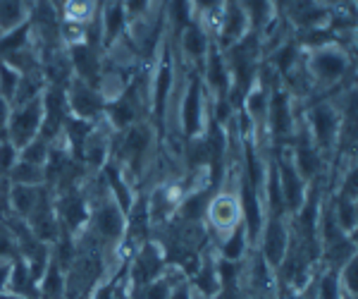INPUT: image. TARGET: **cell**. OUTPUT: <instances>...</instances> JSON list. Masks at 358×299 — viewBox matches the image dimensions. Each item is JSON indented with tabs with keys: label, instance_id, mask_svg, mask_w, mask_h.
I'll list each match as a JSON object with an SVG mask.
<instances>
[{
	"label": "cell",
	"instance_id": "cell-1",
	"mask_svg": "<svg viewBox=\"0 0 358 299\" xmlns=\"http://www.w3.org/2000/svg\"><path fill=\"white\" fill-rule=\"evenodd\" d=\"M306 70L310 74V82L315 89H337L339 84H344V77L349 74L351 57L344 50L342 43L322 46V48H313L303 53Z\"/></svg>",
	"mask_w": 358,
	"mask_h": 299
},
{
	"label": "cell",
	"instance_id": "cell-2",
	"mask_svg": "<svg viewBox=\"0 0 358 299\" xmlns=\"http://www.w3.org/2000/svg\"><path fill=\"white\" fill-rule=\"evenodd\" d=\"M306 130H308L310 139H313L315 148L327 156L339 146V132H342V113L339 106L330 99H320L308 111L301 115Z\"/></svg>",
	"mask_w": 358,
	"mask_h": 299
},
{
	"label": "cell",
	"instance_id": "cell-3",
	"mask_svg": "<svg viewBox=\"0 0 358 299\" xmlns=\"http://www.w3.org/2000/svg\"><path fill=\"white\" fill-rule=\"evenodd\" d=\"M203 225L210 235L213 244L222 242L232 230L241 225V204L236 189H220L210 194L206 206Z\"/></svg>",
	"mask_w": 358,
	"mask_h": 299
},
{
	"label": "cell",
	"instance_id": "cell-4",
	"mask_svg": "<svg viewBox=\"0 0 358 299\" xmlns=\"http://www.w3.org/2000/svg\"><path fill=\"white\" fill-rule=\"evenodd\" d=\"M167 256L155 239H148L143 242L138 249H134V254L127 258V266H124V275H127V283H129L131 290L136 287L151 283V280L160 278L167 271Z\"/></svg>",
	"mask_w": 358,
	"mask_h": 299
},
{
	"label": "cell",
	"instance_id": "cell-5",
	"mask_svg": "<svg viewBox=\"0 0 358 299\" xmlns=\"http://www.w3.org/2000/svg\"><path fill=\"white\" fill-rule=\"evenodd\" d=\"M292 244V221L289 218H273L268 216L263 223V230L258 235L253 249L263 256V261L268 263L270 268H275L282 263V258L287 256Z\"/></svg>",
	"mask_w": 358,
	"mask_h": 299
},
{
	"label": "cell",
	"instance_id": "cell-6",
	"mask_svg": "<svg viewBox=\"0 0 358 299\" xmlns=\"http://www.w3.org/2000/svg\"><path fill=\"white\" fill-rule=\"evenodd\" d=\"M41 120H43L41 99L29 101L24 106H15L13 113H10L8 127H5L3 137L20 151V148H24L29 141H34L41 134Z\"/></svg>",
	"mask_w": 358,
	"mask_h": 299
},
{
	"label": "cell",
	"instance_id": "cell-7",
	"mask_svg": "<svg viewBox=\"0 0 358 299\" xmlns=\"http://www.w3.org/2000/svg\"><path fill=\"white\" fill-rule=\"evenodd\" d=\"M273 165H275V172H277V182H280L282 199H285V206H287V214H289V218H292L294 214H299V209L303 206L310 187L306 185V180L299 175L296 168H294L289 151H282L280 148V156L273 158Z\"/></svg>",
	"mask_w": 358,
	"mask_h": 299
},
{
	"label": "cell",
	"instance_id": "cell-8",
	"mask_svg": "<svg viewBox=\"0 0 358 299\" xmlns=\"http://www.w3.org/2000/svg\"><path fill=\"white\" fill-rule=\"evenodd\" d=\"M67 96V108L72 118L86 120V123H98L106 113V101L101 99V94L96 91L94 84H86L82 79L74 77L69 86L65 89Z\"/></svg>",
	"mask_w": 358,
	"mask_h": 299
},
{
	"label": "cell",
	"instance_id": "cell-9",
	"mask_svg": "<svg viewBox=\"0 0 358 299\" xmlns=\"http://www.w3.org/2000/svg\"><path fill=\"white\" fill-rule=\"evenodd\" d=\"M210 36H208V32L203 27L199 25H187L182 29V36H179V50H182L184 60L189 62L192 67H201L208 55V50H210Z\"/></svg>",
	"mask_w": 358,
	"mask_h": 299
},
{
	"label": "cell",
	"instance_id": "cell-10",
	"mask_svg": "<svg viewBox=\"0 0 358 299\" xmlns=\"http://www.w3.org/2000/svg\"><path fill=\"white\" fill-rule=\"evenodd\" d=\"M8 292L20 299H38V283L29 271L27 261L20 256H15L10 261V280H8Z\"/></svg>",
	"mask_w": 358,
	"mask_h": 299
},
{
	"label": "cell",
	"instance_id": "cell-11",
	"mask_svg": "<svg viewBox=\"0 0 358 299\" xmlns=\"http://www.w3.org/2000/svg\"><path fill=\"white\" fill-rule=\"evenodd\" d=\"M182 280H187V275L175 266H167V271L160 275V278L131 290V299H170L172 287L177 283H182Z\"/></svg>",
	"mask_w": 358,
	"mask_h": 299
},
{
	"label": "cell",
	"instance_id": "cell-12",
	"mask_svg": "<svg viewBox=\"0 0 358 299\" xmlns=\"http://www.w3.org/2000/svg\"><path fill=\"white\" fill-rule=\"evenodd\" d=\"M124 20H127V13H124V5L120 0H108V5L103 8V20H101V36H103V43L110 46L113 41H117L124 32Z\"/></svg>",
	"mask_w": 358,
	"mask_h": 299
},
{
	"label": "cell",
	"instance_id": "cell-13",
	"mask_svg": "<svg viewBox=\"0 0 358 299\" xmlns=\"http://www.w3.org/2000/svg\"><path fill=\"white\" fill-rule=\"evenodd\" d=\"M251 249L253 246H251V242H248V235H246L244 225L232 230L222 242L215 244V254L220 258H227V261H244Z\"/></svg>",
	"mask_w": 358,
	"mask_h": 299
},
{
	"label": "cell",
	"instance_id": "cell-14",
	"mask_svg": "<svg viewBox=\"0 0 358 299\" xmlns=\"http://www.w3.org/2000/svg\"><path fill=\"white\" fill-rule=\"evenodd\" d=\"M38 299H65V271L53 256L38 280Z\"/></svg>",
	"mask_w": 358,
	"mask_h": 299
},
{
	"label": "cell",
	"instance_id": "cell-15",
	"mask_svg": "<svg viewBox=\"0 0 358 299\" xmlns=\"http://www.w3.org/2000/svg\"><path fill=\"white\" fill-rule=\"evenodd\" d=\"M330 211H332V216H334V223H337L342 232L356 235L358 211H356V199L354 197H344V194H337V197L330 201Z\"/></svg>",
	"mask_w": 358,
	"mask_h": 299
},
{
	"label": "cell",
	"instance_id": "cell-16",
	"mask_svg": "<svg viewBox=\"0 0 358 299\" xmlns=\"http://www.w3.org/2000/svg\"><path fill=\"white\" fill-rule=\"evenodd\" d=\"M10 185H20V187H43L45 185V170L43 165H34L24 163V160H17L15 168L8 175Z\"/></svg>",
	"mask_w": 358,
	"mask_h": 299
},
{
	"label": "cell",
	"instance_id": "cell-17",
	"mask_svg": "<svg viewBox=\"0 0 358 299\" xmlns=\"http://www.w3.org/2000/svg\"><path fill=\"white\" fill-rule=\"evenodd\" d=\"M24 5L22 0H0V32H13L24 25Z\"/></svg>",
	"mask_w": 358,
	"mask_h": 299
},
{
	"label": "cell",
	"instance_id": "cell-18",
	"mask_svg": "<svg viewBox=\"0 0 358 299\" xmlns=\"http://www.w3.org/2000/svg\"><path fill=\"white\" fill-rule=\"evenodd\" d=\"M48 153H50V144L36 137L34 141H29L24 148H20V160L24 163H34V165H45L48 160Z\"/></svg>",
	"mask_w": 358,
	"mask_h": 299
},
{
	"label": "cell",
	"instance_id": "cell-19",
	"mask_svg": "<svg viewBox=\"0 0 358 299\" xmlns=\"http://www.w3.org/2000/svg\"><path fill=\"white\" fill-rule=\"evenodd\" d=\"M65 17L67 22L86 25L94 17V0H65Z\"/></svg>",
	"mask_w": 358,
	"mask_h": 299
},
{
	"label": "cell",
	"instance_id": "cell-20",
	"mask_svg": "<svg viewBox=\"0 0 358 299\" xmlns=\"http://www.w3.org/2000/svg\"><path fill=\"white\" fill-rule=\"evenodd\" d=\"M170 20L179 29L192 25L194 20V3L192 0H170Z\"/></svg>",
	"mask_w": 358,
	"mask_h": 299
},
{
	"label": "cell",
	"instance_id": "cell-21",
	"mask_svg": "<svg viewBox=\"0 0 358 299\" xmlns=\"http://www.w3.org/2000/svg\"><path fill=\"white\" fill-rule=\"evenodd\" d=\"M17 160H20V151L5 137H0V177L3 180H8L10 170L15 168Z\"/></svg>",
	"mask_w": 358,
	"mask_h": 299
},
{
	"label": "cell",
	"instance_id": "cell-22",
	"mask_svg": "<svg viewBox=\"0 0 358 299\" xmlns=\"http://www.w3.org/2000/svg\"><path fill=\"white\" fill-rule=\"evenodd\" d=\"M17 82H20V72H15L13 67L5 65V62H0V96H3V99L13 101Z\"/></svg>",
	"mask_w": 358,
	"mask_h": 299
},
{
	"label": "cell",
	"instance_id": "cell-23",
	"mask_svg": "<svg viewBox=\"0 0 358 299\" xmlns=\"http://www.w3.org/2000/svg\"><path fill=\"white\" fill-rule=\"evenodd\" d=\"M210 299H248V295L239 285H232V287H220Z\"/></svg>",
	"mask_w": 358,
	"mask_h": 299
},
{
	"label": "cell",
	"instance_id": "cell-24",
	"mask_svg": "<svg viewBox=\"0 0 358 299\" xmlns=\"http://www.w3.org/2000/svg\"><path fill=\"white\" fill-rule=\"evenodd\" d=\"M10 113H13V106H10V101L0 96V134H5V127H8Z\"/></svg>",
	"mask_w": 358,
	"mask_h": 299
},
{
	"label": "cell",
	"instance_id": "cell-25",
	"mask_svg": "<svg viewBox=\"0 0 358 299\" xmlns=\"http://www.w3.org/2000/svg\"><path fill=\"white\" fill-rule=\"evenodd\" d=\"M8 280H10V261H0V295L8 292Z\"/></svg>",
	"mask_w": 358,
	"mask_h": 299
},
{
	"label": "cell",
	"instance_id": "cell-26",
	"mask_svg": "<svg viewBox=\"0 0 358 299\" xmlns=\"http://www.w3.org/2000/svg\"><path fill=\"white\" fill-rule=\"evenodd\" d=\"M342 299H358V297H354V295H344Z\"/></svg>",
	"mask_w": 358,
	"mask_h": 299
},
{
	"label": "cell",
	"instance_id": "cell-27",
	"mask_svg": "<svg viewBox=\"0 0 358 299\" xmlns=\"http://www.w3.org/2000/svg\"><path fill=\"white\" fill-rule=\"evenodd\" d=\"M0 137H3V134H0Z\"/></svg>",
	"mask_w": 358,
	"mask_h": 299
}]
</instances>
